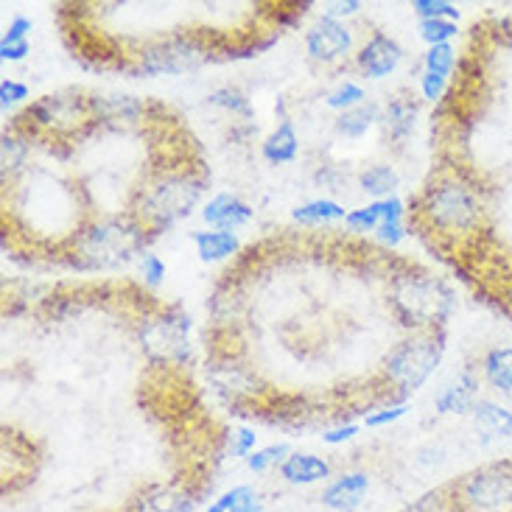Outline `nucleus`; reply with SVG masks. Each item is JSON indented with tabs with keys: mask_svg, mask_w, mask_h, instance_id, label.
I'll list each match as a JSON object with an SVG mask.
<instances>
[{
	"mask_svg": "<svg viewBox=\"0 0 512 512\" xmlns=\"http://www.w3.org/2000/svg\"><path fill=\"white\" fill-rule=\"evenodd\" d=\"M423 65H426V73H434V76L448 79V76L454 73V65H457V51H454V45H451V42H445V45H431L429 51H426Z\"/></svg>",
	"mask_w": 512,
	"mask_h": 512,
	"instance_id": "5701e85b",
	"label": "nucleus"
},
{
	"mask_svg": "<svg viewBox=\"0 0 512 512\" xmlns=\"http://www.w3.org/2000/svg\"><path fill=\"white\" fill-rule=\"evenodd\" d=\"M233 437H236V443H233V454H236V457L250 459L252 454H255V440H258V434H255L252 429H238Z\"/></svg>",
	"mask_w": 512,
	"mask_h": 512,
	"instance_id": "f704fd0d",
	"label": "nucleus"
},
{
	"mask_svg": "<svg viewBox=\"0 0 512 512\" xmlns=\"http://www.w3.org/2000/svg\"><path fill=\"white\" fill-rule=\"evenodd\" d=\"M305 48H308L311 59L331 65V62H339V59H345L350 54V48H353V31L342 20L322 17L317 26L308 28Z\"/></svg>",
	"mask_w": 512,
	"mask_h": 512,
	"instance_id": "0eeeda50",
	"label": "nucleus"
},
{
	"mask_svg": "<svg viewBox=\"0 0 512 512\" xmlns=\"http://www.w3.org/2000/svg\"><path fill=\"white\" fill-rule=\"evenodd\" d=\"M412 222L437 238V247L457 252L462 272L499 247L490 191L462 166H445L431 174L429 185L412 202Z\"/></svg>",
	"mask_w": 512,
	"mask_h": 512,
	"instance_id": "f257e3e1",
	"label": "nucleus"
},
{
	"mask_svg": "<svg viewBox=\"0 0 512 512\" xmlns=\"http://www.w3.org/2000/svg\"><path fill=\"white\" fill-rule=\"evenodd\" d=\"M403 48L384 31H375L370 40L361 45L356 65L367 79H384L392 70L401 65Z\"/></svg>",
	"mask_w": 512,
	"mask_h": 512,
	"instance_id": "6e6552de",
	"label": "nucleus"
},
{
	"mask_svg": "<svg viewBox=\"0 0 512 512\" xmlns=\"http://www.w3.org/2000/svg\"><path fill=\"white\" fill-rule=\"evenodd\" d=\"M403 512H459L454 504H451V499H448V493L443 490H437V493H431V496H426V499L415 501L412 507H406Z\"/></svg>",
	"mask_w": 512,
	"mask_h": 512,
	"instance_id": "c756f323",
	"label": "nucleus"
},
{
	"mask_svg": "<svg viewBox=\"0 0 512 512\" xmlns=\"http://www.w3.org/2000/svg\"><path fill=\"white\" fill-rule=\"evenodd\" d=\"M28 31H31V20L28 17H14L0 42H26Z\"/></svg>",
	"mask_w": 512,
	"mask_h": 512,
	"instance_id": "c9c22d12",
	"label": "nucleus"
},
{
	"mask_svg": "<svg viewBox=\"0 0 512 512\" xmlns=\"http://www.w3.org/2000/svg\"><path fill=\"white\" fill-rule=\"evenodd\" d=\"M364 101H367L364 87L356 82H345V84H339L331 96H328V107H331V110L347 112V110H353V107H361Z\"/></svg>",
	"mask_w": 512,
	"mask_h": 512,
	"instance_id": "a878e982",
	"label": "nucleus"
},
{
	"mask_svg": "<svg viewBox=\"0 0 512 512\" xmlns=\"http://www.w3.org/2000/svg\"><path fill=\"white\" fill-rule=\"evenodd\" d=\"M28 40L26 42H0V59L3 62H20V59H26L28 54Z\"/></svg>",
	"mask_w": 512,
	"mask_h": 512,
	"instance_id": "4c0bfd02",
	"label": "nucleus"
},
{
	"mask_svg": "<svg viewBox=\"0 0 512 512\" xmlns=\"http://www.w3.org/2000/svg\"><path fill=\"white\" fill-rule=\"evenodd\" d=\"M378 236H381V241H387L389 247H395L406 238V227H403V222H384L378 227Z\"/></svg>",
	"mask_w": 512,
	"mask_h": 512,
	"instance_id": "e433bc0d",
	"label": "nucleus"
},
{
	"mask_svg": "<svg viewBox=\"0 0 512 512\" xmlns=\"http://www.w3.org/2000/svg\"><path fill=\"white\" fill-rule=\"evenodd\" d=\"M140 275H143V280H146L149 286H157V283L166 277V263L160 261L157 255H149V252H146V255L140 258Z\"/></svg>",
	"mask_w": 512,
	"mask_h": 512,
	"instance_id": "2f4dec72",
	"label": "nucleus"
},
{
	"mask_svg": "<svg viewBox=\"0 0 512 512\" xmlns=\"http://www.w3.org/2000/svg\"><path fill=\"white\" fill-rule=\"evenodd\" d=\"M412 9L420 20H457L459 9L448 0H415Z\"/></svg>",
	"mask_w": 512,
	"mask_h": 512,
	"instance_id": "bb28decb",
	"label": "nucleus"
},
{
	"mask_svg": "<svg viewBox=\"0 0 512 512\" xmlns=\"http://www.w3.org/2000/svg\"><path fill=\"white\" fill-rule=\"evenodd\" d=\"M339 219H347V213L333 199H314V202H305V205L294 210V222L300 224H325L339 222Z\"/></svg>",
	"mask_w": 512,
	"mask_h": 512,
	"instance_id": "412c9836",
	"label": "nucleus"
},
{
	"mask_svg": "<svg viewBox=\"0 0 512 512\" xmlns=\"http://www.w3.org/2000/svg\"><path fill=\"white\" fill-rule=\"evenodd\" d=\"M445 353V328L415 331L406 342L389 350L384 378L392 403H403L429 381Z\"/></svg>",
	"mask_w": 512,
	"mask_h": 512,
	"instance_id": "7ed1b4c3",
	"label": "nucleus"
},
{
	"mask_svg": "<svg viewBox=\"0 0 512 512\" xmlns=\"http://www.w3.org/2000/svg\"><path fill=\"white\" fill-rule=\"evenodd\" d=\"M196 496L182 485L146 487L135 501V512H194Z\"/></svg>",
	"mask_w": 512,
	"mask_h": 512,
	"instance_id": "9b49d317",
	"label": "nucleus"
},
{
	"mask_svg": "<svg viewBox=\"0 0 512 512\" xmlns=\"http://www.w3.org/2000/svg\"><path fill=\"white\" fill-rule=\"evenodd\" d=\"M286 457H291V448L286 443L266 445V448L255 451V454L247 459V468H250L252 473H263V471H269L272 465H283Z\"/></svg>",
	"mask_w": 512,
	"mask_h": 512,
	"instance_id": "393cba45",
	"label": "nucleus"
},
{
	"mask_svg": "<svg viewBox=\"0 0 512 512\" xmlns=\"http://www.w3.org/2000/svg\"><path fill=\"white\" fill-rule=\"evenodd\" d=\"M208 101L213 107H222V110L233 112V115H244V118L252 115L250 101L244 98V93H238L236 87H219V90L210 93Z\"/></svg>",
	"mask_w": 512,
	"mask_h": 512,
	"instance_id": "b1692460",
	"label": "nucleus"
},
{
	"mask_svg": "<svg viewBox=\"0 0 512 512\" xmlns=\"http://www.w3.org/2000/svg\"><path fill=\"white\" fill-rule=\"evenodd\" d=\"M146 230L135 216L101 219L82 230L73 241V263L82 269H110L118 263L132 261V255L143 247Z\"/></svg>",
	"mask_w": 512,
	"mask_h": 512,
	"instance_id": "39448f33",
	"label": "nucleus"
},
{
	"mask_svg": "<svg viewBox=\"0 0 512 512\" xmlns=\"http://www.w3.org/2000/svg\"><path fill=\"white\" fill-rule=\"evenodd\" d=\"M194 244L196 252L202 261H224L230 255L238 252V238L227 230H202V233H194Z\"/></svg>",
	"mask_w": 512,
	"mask_h": 512,
	"instance_id": "a211bd4d",
	"label": "nucleus"
},
{
	"mask_svg": "<svg viewBox=\"0 0 512 512\" xmlns=\"http://www.w3.org/2000/svg\"><path fill=\"white\" fill-rule=\"evenodd\" d=\"M345 224L353 230V233H367V230H378L381 227V202H373L367 208L353 210L347 213Z\"/></svg>",
	"mask_w": 512,
	"mask_h": 512,
	"instance_id": "cd10ccee",
	"label": "nucleus"
},
{
	"mask_svg": "<svg viewBox=\"0 0 512 512\" xmlns=\"http://www.w3.org/2000/svg\"><path fill=\"white\" fill-rule=\"evenodd\" d=\"M370 490V476L367 473H342L339 479H333L331 485L322 490V504L328 510L336 512H353L359 510L361 501Z\"/></svg>",
	"mask_w": 512,
	"mask_h": 512,
	"instance_id": "9d476101",
	"label": "nucleus"
},
{
	"mask_svg": "<svg viewBox=\"0 0 512 512\" xmlns=\"http://www.w3.org/2000/svg\"><path fill=\"white\" fill-rule=\"evenodd\" d=\"M482 384L512 403V347H490L479 361Z\"/></svg>",
	"mask_w": 512,
	"mask_h": 512,
	"instance_id": "4468645a",
	"label": "nucleus"
},
{
	"mask_svg": "<svg viewBox=\"0 0 512 512\" xmlns=\"http://www.w3.org/2000/svg\"><path fill=\"white\" fill-rule=\"evenodd\" d=\"M378 104L373 101H364L361 107H353V110L342 112L339 118H336V132L339 135H345V138H361V135H367V129L378 121Z\"/></svg>",
	"mask_w": 512,
	"mask_h": 512,
	"instance_id": "aec40b11",
	"label": "nucleus"
},
{
	"mask_svg": "<svg viewBox=\"0 0 512 512\" xmlns=\"http://www.w3.org/2000/svg\"><path fill=\"white\" fill-rule=\"evenodd\" d=\"M361 9L359 0H345V3H328L325 6V17H331V20H339V17H350V14H356Z\"/></svg>",
	"mask_w": 512,
	"mask_h": 512,
	"instance_id": "58836bf2",
	"label": "nucleus"
},
{
	"mask_svg": "<svg viewBox=\"0 0 512 512\" xmlns=\"http://www.w3.org/2000/svg\"><path fill=\"white\" fill-rule=\"evenodd\" d=\"M297 149H300V143H297L294 124L291 121H280V126L263 143V157L272 166H283V163H291L297 157Z\"/></svg>",
	"mask_w": 512,
	"mask_h": 512,
	"instance_id": "f3484780",
	"label": "nucleus"
},
{
	"mask_svg": "<svg viewBox=\"0 0 512 512\" xmlns=\"http://www.w3.org/2000/svg\"><path fill=\"white\" fill-rule=\"evenodd\" d=\"M465 275L476 280V291L487 297V303H493L504 317L512 319V252L501 250L499 244L487 258L465 269Z\"/></svg>",
	"mask_w": 512,
	"mask_h": 512,
	"instance_id": "423d86ee",
	"label": "nucleus"
},
{
	"mask_svg": "<svg viewBox=\"0 0 512 512\" xmlns=\"http://www.w3.org/2000/svg\"><path fill=\"white\" fill-rule=\"evenodd\" d=\"M473 423L485 434V440H507L512 437V409L490 398H479L473 406Z\"/></svg>",
	"mask_w": 512,
	"mask_h": 512,
	"instance_id": "2eb2a0df",
	"label": "nucleus"
},
{
	"mask_svg": "<svg viewBox=\"0 0 512 512\" xmlns=\"http://www.w3.org/2000/svg\"><path fill=\"white\" fill-rule=\"evenodd\" d=\"M479 389H482L479 370H462L451 384L440 389V395L434 398V409L440 415H468L479 401Z\"/></svg>",
	"mask_w": 512,
	"mask_h": 512,
	"instance_id": "1a4fd4ad",
	"label": "nucleus"
},
{
	"mask_svg": "<svg viewBox=\"0 0 512 512\" xmlns=\"http://www.w3.org/2000/svg\"><path fill=\"white\" fill-rule=\"evenodd\" d=\"M389 303L406 328L429 331V328H445V319L454 311V291L440 277H431L426 272L401 275L392 280Z\"/></svg>",
	"mask_w": 512,
	"mask_h": 512,
	"instance_id": "20e7f679",
	"label": "nucleus"
},
{
	"mask_svg": "<svg viewBox=\"0 0 512 512\" xmlns=\"http://www.w3.org/2000/svg\"><path fill=\"white\" fill-rule=\"evenodd\" d=\"M417 112H420V104H417V96L412 90H398L389 98L387 107H384V129H387V138L392 143H403L412 135Z\"/></svg>",
	"mask_w": 512,
	"mask_h": 512,
	"instance_id": "f8f14e48",
	"label": "nucleus"
},
{
	"mask_svg": "<svg viewBox=\"0 0 512 512\" xmlns=\"http://www.w3.org/2000/svg\"><path fill=\"white\" fill-rule=\"evenodd\" d=\"M208 185V177H196L194 171H180L168 168L160 171L152 182L140 188L138 205H135V219L146 230V236H157L182 216H188L191 208L199 202V196Z\"/></svg>",
	"mask_w": 512,
	"mask_h": 512,
	"instance_id": "f03ea898",
	"label": "nucleus"
},
{
	"mask_svg": "<svg viewBox=\"0 0 512 512\" xmlns=\"http://www.w3.org/2000/svg\"><path fill=\"white\" fill-rule=\"evenodd\" d=\"M359 434V426L356 423H347V426H342V429H333L328 431V434H322V440L328 445H339V443H347V440H353Z\"/></svg>",
	"mask_w": 512,
	"mask_h": 512,
	"instance_id": "ea45409f",
	"label": "nucleus"
},
{
	"mask_svg": "<svg viewBox=\"0 0 512 512\" xmlns=\"http://www.w3.org/2000/svg\"><path fill=\"white\" fill-rule=\"evenodd\" d=\"M202 219L208 224H213L216 230H227V233H233L238 227H244V224L252 219V208L247 202H241L238 196L230 194H219L210 199L205 210H202Z\"/></svg>",
	"mask_w": 512,
	"mask_h": 512,
	"instance_id": "ddd939ff",
	"label": "nucleus"
},
{
	"mask_svg": "<svg viewBox=\"0 0 512 512\" xmlns=\"http://www.w3.org/2000/svg\"><path fill=\"white\" fill-rule=\"evenodd\" d=\"M420 37L429 45H445L451 37H457V23L454 20H420Z\"/></svg>",
	"mask_w": 512,
	"mask_h": 512,
	"instance_id": "c85d7f7f",
	"label": "nucleus"
},
{
	"mask_svg": "<svg viewBox=\"0 0 512 512\" xmlns=\"http://www.w3.org/2000/svg\"><path fill=\"white\" fill-rule=\"evenodd\" d=\"M361 191L370 196H378V202L398 188V171L392 166H373L367 168V171H361Z\"/></svg>",
	"mask_w": 512,
	"mask_h": 512,
	"instance_id": "4be33fe9",
	"label": "nucleus"
},
{
	"mask_svg": "<svg viewBox=\"0 0 512 512\" xmlns=\"http://www.w3.org/2000/svg\"><path fill=\"white\" fill-rule=\"evenodd\" d=\"M280 476L289 485H317L331 476V465H328V459L317 457V454H291L280 465Z\"/></svg>",
	"mask_w": 512,
	"mask_h": 512,
	"instance_id": "dca6fc26",
	"label": "nucleus"
},
{
	"mask_svg": "<svg viewBox=\"0 0 512 512\" xmlns=\"http://www.w3.org/2000/svg\"><path fill=\"white\" fill-rule=\"evenodd\" d=\"M208 512H263L261 493L250 485L233 487L213 501Z\"/></svg>",
	"mask_w": 512,
	"mask_h": 512,
	"instance_id": "6ab92c4d",
	"label": "nucleus"
},
{
	"mask_svg": "<svg viewBox=\"0 0 512 512\" xmlns=\"http://www.w3.org/2000/svg\"><path fill=\"white\" fill-rule=\"evenodd\" d=\"M23 98H28L26 84L14 82V79H3L0 82V104H3V110L12 107L14 101H23Z\"/></svg>",
	"mask_w": 512,
	"mask_h": 512,
	"instance_id": "72a5a7b5",
	"label": "nucleus"
},
{
	"mask_svg": "<svg viewBox=\"0 0 512 512\" xmlns=\"http://www.w3.org/2000/svg\"><path fill=\"white\" fill-rule=\"evenodd\" d=\"M409 412V406L401 403V406H387V409H381V412H375V415L364 417V426L367 429H378V426H389V423H395V420H401L403 415Z\"/></svg>",
	"mask_w": 512,
	"mask_h": 512,
	"instance_id": "7c9ffc66",
	"label": "nucleus"
},
{
	"mask_svg": "<svg viewBox=\"0 0 512 512\" xmlns=\"http://www.w3.org/2000/svg\"><path fill=\"white\" fill-rule=\"evenodd\" d=\"M445 87H448V79H443V76H434V73H426V70H423L420 93H423L426 101H440L445 93Z\"/></svg>",
	"mask_w": 512,
	"mask_h": 512,
	"instance_id": "473e14b6",
	"label": "nucleus"
}]
</instances>
